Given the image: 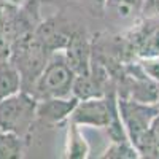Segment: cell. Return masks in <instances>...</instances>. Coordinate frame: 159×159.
<instances>
[{"instance_id":"obj_4","label":"cell","mask_w":159,"mask_h":159,"mask_svg":"<svg viewBox=\"0 0 159 159\" xmlns=\"http://www.w3.org/2000/svg\"><path fill=\"white\" fill-rule=\"evenodd\" d=\"M76 73L72 70L64 51L51 52L45 69L37 80L32 94L37 100L48 97H70Z\"/></svg>"},{"instance_id":"obj_10","label":"cell","mask_w":159,"mask_h":159,"mask_svg":"<svg viewBox=\"0 0 159 159\" xmlns=\"http://www.w3.org/2000/svg\"><path fill=\"white\" fill-rule=\"evenodd\" d=\"M143 0H107L105 11L116 21H132L142 15Z\"/></svg>"},{"instance_id":"obj_5","label":"cell","mask_w":159,"mask_h":159,"mask_svg":"<svg viewBox=\"0 0 159 159\" xmlns=\"http://www.w3.org/2000/svg\"><path fill=\"white\" fill-rule=\"evenodd\" d=\"M116 97V91L108 92L103 97H92L78 100L76 107L73 108L69 121L80 126V127H99L105 129L110 121V113H111V102Z\"/></svg>"},{"instance_id":"obj_9","label":"cell","mask_w":159,"mask_h":159,"mask_svg":"<svg viewBox=\"0 0 159 159\" xmlns=\"http://www.w3.org/2000/svg\"><path fill=\"white\" fill-rule=\"evenodd\" d=\"M22 91V78L18 67L8 59L0 61V100Z\"/></svg>"},{"instance_id":"obj_14","label":"cell","mask_w":159,"mask_h":159,"mask_svg":"<svg viewBox=\"0 0 159 159\" xmlns=\"http://www.w3.org/2000/svg\"><path fill=\"white\" fill-rule=\"evenodd\" d=\"M102 157L105 159H108V157L110 159H139L140 153L132 145V142L127 139L121 142H111V145L105 150Z\"/></svg>"},{"instance_id":"obj_6","label":"cell","mask_w":159,"mask_h":159,"mask_svg":"<svg viewBox=\"0 0 159 159\" xmlns=\"http://www.w3.org/2000/svg\"><path fill=\"white\" fill-rule=\"evenodd\" d=\"M73 30L75 27H72L67 19H64L62 16H52L38 22L34 34L49 52H56L64 51Z\"/></svg>"},{"instance_id":"obj_19","label":"cell","mask_w":159,"mask_h":159,"mask_svg":"<svg viewBox=\"0 0 159 159\" xmlns=\"http://www.w3.org/2000/svg\"><path fill=\"white\" fill-rule=\"evenodd\" d=\"M84 2L92 8V11L99 13V15H102V13L105 11V3H107V0H84Z\"/></svg>"},{"instance_id":"obj_7","label":"cell","mask_w":159,"mask_h":159,"mask_svg":"<svg viewBox=\"0 0 159 159\" xmlns=\"http://www.w3.org/2000/svg\"><path fill=\"white\" fill-rule=\"evenodd\" d=\"M64 56L76 75H84L91 72L92 45L84 29L75 27L67 46L64 48Z\"/></svg>"},{"instance_id":"obj_3","label":"cell","mask_w":159,"mask_h":159,"mask_svg":"<svg viewBox=\"0 0 159 159\" xmlns=\"http://www.w3.org/2000/svg\"><path fill=\"white\" fill-rule=\"evenodd\" d=\"M37 99L27 91L0 100V130L15 132L27 139L37 123Z\"/></svg>"},{"instance_id":"obj_1","label":"cell","mask_w":159,"mask_h":159,"mask_svg":"<svg viewBox=\"0 0 159 159\" xmlns=\"http://www.w3.org/2000/svg\"><path fill=\"white\" fill-rule=\"evenodd\" d=\"M118 107L127 137L140 153V157H159V148L150 135V124L159 113V107L156 103H143L119 96Z\"/></svg>"},{"instance_id":"obj_11","label":"cell","mask_w":159,"mask_h":159,"mask_svg":"<svg viewBox=\"0 0 159 159\" xmlns=\"http://www.w3.org/2000/svg\"><path fill=\"white\" fill-rule=\"evenodd\" d=\"M72 96L76 97L78 100H84V99H92V97H103L105 96V89L99 83V80L89 73L84 75H76L73 88H72Z\"/></svg>"},{"instance_id":"obj_20","label":"cell","mask_w":159,"mask_h":159,"mask_svg":"<svg viewBox=\"0 0 159 159\" xmlns=\"http://www.w3.org/2000/svg\"><path fill=\"white\" fill-rule=\"evenodd\" d=\"M156 105L159 107V91H157V100H156Z\"/></svg>"},{"instance_id":"obj_16","label":"cell","mask_w":159,"mask_h":159,"mask_svg":"<svg viewBox=\"0 0 159 159\" xmlns=\"http://www.w3.org/2000/svg\"><path fill=\"white\" fill-rule=\"evenodd\" d=\"M142 15L148 19L159 18V0H143Z\"/></svg>"},{"instance_id":"obj_13","label":"cell","mask_w":159,"mask_h":159,"mask_svg":"<svg viewBox=\"0 0 159 159\" xmlns=\"http://www.w3.org/2000/svg\"><path fill=\"white\" fill-rule=\"evenodd\" d=\"M25 151V139L15 132L0 130V159H21Z\"/></svg>"},{"instance_id":"obj_15","label":"cell","mask_w":159,"mask_h":159,"mask_svg":"<svg viewBox=\"0 0 159 159\" xmlns=\"http://www.w3.org/2000/svg\"><path fill=\"white\" fill-rule=\"evenodd\" d=\"M142 69L147 73L148 78L154 80L156 83H159V56H153V57H143L142 62Z\"/></svg>"},{"instance_id":"obj_12","label":"cell","mask_w":159,"mask_h":159,"mask_svg":"<svg viewBox=\"0 0 159 159\" xmlns=\"http://www.w3.org/2000/svg\"><path fill=\"white\" fill-rule=\"evenodd\" d=\"M67 142H65V156L69 159H86L89 156V143L81 134L80 126L69 121Z\"/></svg>"},{"instance_id":"obj_8","label":"cell","mask_w":159,"mask_h":159,"mask_svg":"<svg viewBox=\"0 0 159 159\" xmlns=\"http://www.w3.org/2000/svg\"><path fill=\"white\" fill-rule=\"evenodd\" d=\"M76 103L78 99L73 96L40 99L37 102V123L45 124L48 127L61 126L62 123L69 121Z\"/></svg>"},{"instance_id":"obj_17","label":"cell","mask_w":159,"mask_h":159,"mask_svg":"<svg viewBox=\"0 0 159 159\" xmlns=\"http://www.w3.org/2000/svg\"><path fill=\"white\" fill-rule=\"evenodd\" d=\"M11 54V42L3 35H0V61L8 59Z\"/></svg>"},{"instance_id":"obj_2","label":"cell","mask_w":159,"mask_h":159,"mask_svg":"<svg viewBox=\"0 0 159 159\" xmlns=\"http://www.w3.org/2000/svg\"><path fill=\"white\" fill-rule=\"evenodd\" d=\"M51 52L42 45L34 32L16 38L11 43L10 61L18 67L22 78V91L32 94L37 80L42 75Z\"/></svg>"},{"instance_id":"obj_18","label":"cell","mask_w":159,"mask_h":159,"mask_svg":"<svg viewBox=\"0 0 159 159\" xmlns=\"http://www.w3.org/2000/svg\"><path fill=\"white\" fill-rule=\"evenodd\" d=\"M150 135H151L153 142L156 143V147L159 148V113L153 118V121L150 124Z\"/></svg>"}]
</instances>
